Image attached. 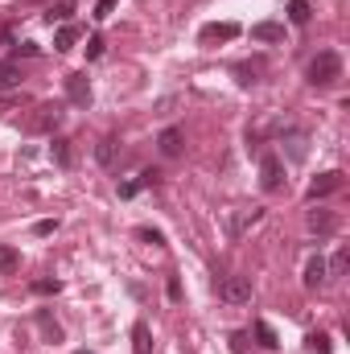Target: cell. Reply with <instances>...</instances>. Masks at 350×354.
Masks as SVG:
<instances>
[{
  "label": "cell",
  "mask_w": 350,
  "mask_h": 354,
  "mask_svg": "<svg viewBox=\"0 0 350 354\" xmlns=\"http://www.w3.org/2000/svg\"><path fill=\"white\" fill-rule=\"evenodd\" d=\"M62 124V103H37L29 115V132H54Z\"/></svg>",
  "instance_id": "7a4b0ae2"
},
{
  "label": "cell",
  "mask_w": 350,
  "mask_h": 354,
  "mask_svg": "<svg viewBox=\"0 0 350 354\" xmlns=\"http://www.w3.org/2000/svg\"><path fill=\"white\" fill-rule=\"evenodd\" d=\"M305 346L313 354H334V342H330V334H309L305 338Z\"/></svg>",
  "instance_id": "cb8c5ba5"
},
{
  "label": "cell",
  "mask_w": 350,
  "mask_h": 354,
  "mask_svg": "<svg viewBox=\"0 0 350 354\" xmlns=\"http://www.w3.org/2000/svg\"><path fill=\"white\" fill-rule=\"evenodd\" d=\"M338 227V218L330 214V210H309V231H317V235H330Z\"/></svg>",
  "instance_id": "ac0fdd59"
},
{
  "label": "cell",
  "mask_w": 350,
  "mask_h": 354,
  "mask_svg": "<svg viewBox=\"0 0 350 354\" xmlns=\"http://www.w3.org/2000/svg\"><path fill=\"white\" fill-rule=\"evenodd\" d=\"M37 326H42V334H46V342H62V326L50 317V309H37Z\"/></svg>",
  "instance_id": "ffe728a7"
},
{
  "label": "cell",
  "mask_w": 350,
  "mask_h": 354,
  "mask_svg": "<svg viewBox=\"0 0 350 354\" xmlns=\"http://www.w3.org/2000/svg\"><path fill=\"white\" fill-rule=\"evenodd\" d=\"M136 239H145V243H153V248H161V243H165V235H161L157 227H136Z\"/></svg>",
  "instance_id": "4316f807"
},
{
  "label": "cell",
  "mask_w": 350,
  "mask_h": 354,
  "mask_svg": "<svg viewBox=\"0 0 350 354\" xmlns=\"http://www.w3.org/2000/svg\"><path fill=\"white\" fill-rule=\"evenodd\" d=\"M66 99L75 103V107H91V83L83 71H75V75H66Z\"/></svg>",
  "instance_id": "52a82bcc"
},
{
  "label": "cell",
  "mask_w": 350,
  "mask_h": 354,
  "mask_svg": "<svg viewBox=\"0 0 350 354\" xmlns=\"http://www.w3.org/2000/svg\"><path fill=\"white\" fill-rule=\"evenodd\" d=\"M157 149H161L165 157H181V153H185V132H181V128H165V132L157 136Z\"/></svg>",
  "instance_id": "9c48e42d"
},
{
  "label": "cell",
  "mask_w": 350,
  "mask_h": 354,
  "mask_svg": "<svg viewBox=\"0 0 350 354\" xmlns=\"http://www.w3.org/2000/svg\"><path fill=\"white\" fill-rule=\"evenodd\" d=\"M252 330H256V338H260V346H264V351H276V346H280V338H276V330H272L268 322H256Z\"/></svg>",
  "instance_id": "603a6c76"
},
{
  "label": "cell",
  "mask_w": 350,
  "mask_h": 354,
  "mask_svg": "<svg viewBox=\"0 0 350 354\" xmlns=\"http://www.w3.org/2000/svg\"><path fill=\"white\" fill-rule=\"evenodd\" d=\"M309 17H313V4L309 0H288V21L293 25H309Z\"/></svg>",
  "instance_id": "7402d4cb"
},
{
  "label": "cell",
  "mask_w": 350,
  "mask_h": 354,
  "mask_svg": "<svg viewBox=\"0 0 350 354\" xmlns=\"http://www.w3.org/2000/svg\"><path fill=\"white\" fill-rule=\"evenodd\" d=\"M347 268H350V252H347V248H342V252H338V256H334V260L326 264V276H342Z\"/></svg>",
  "instance_id": "484cf974"
},
{
  "label": "cell",
  "mask_w": 350,
  "mask_h": 354,
  "mask_svg": "<svg viewBox=\"0 0 350 354\" xmlns=\"http://www.w3.org/2000/svg\"><path fill=\"white\" fill-rule=\"evenodd\" d=\"M79 33H83V29H79V25H71V21H66V25H58V33H54V50H58V54H66V50H75V41H79Z\"/></svg>",
  "instance_id": "7c38bea8"
},
{
  "label": "cell",
  "mask_w": 350,
  "mask_h": 354,
  "mask_svg": "<svg viewBox=\"0 0 350 354\" xmlns=\"http://www.w3.org/2000/svg\"><path fill=\"white\" fill-rule=\"evenodd\" d=\"M260 75H264V62L256 58V62H239L235 66V79H239V87H252V83H260Z\"/></svg>",
  "instance_id": "2e32d148"
},
{
  "label": "cell",
  "mask_w": 350,
  "mask_h": 354,
  "mask_svg": "<svg viewBox=\"0 0 350 354\" xmlns=\"http://www.w3.org/2000/svg\"><path fill=\"white\" fill-rule=\"evenodd\" d=\"M165 292H169V301H181V284H177V276H169V284H165Z\"/></svg>",
  "instance_id": "e575fe53"
},
{
  "label": "cell",
  "mask_w": 350,
  "mask_h": 354,
  "mask_svg": "<svg viewBox=\"0 0 350 354\" xmlns=\"http://www.w3.org/2000/svg\"><path fill=\"white\" fill-rule=\"evenodd\" d=\"M58 231V223L54 218H42V223H33V235H54Z\"/></svg>",
  "instance_id": "4dcf8cb0"
},
{
  "label": "cell",
  "mask_w": 350,
  "mask_h": 354,
  "mask_svg": "<svg viewBox=\"0 0 350 354\" xmlns=\"http://www.w3.org/2000/svg\"><path fill=\"white\" fill-rule=\"evenodd\" d=\"M235 37H239V25H235V21H214V25H202V33H198V41H202V46L235 41Z\"/></svg>",
  "instance_id": "8992f818"
},
{
  "label": "cell",
  "mask_w": 350,
  "mask_h": 354,
  "mask_svg": "<svg viewBox=\"0 0 350 354\" xmlns=\"http://www.w3.org/2000/svg\"><path fill=\"white\" fill-rule=\"evenodd\" d=\"M132 354H153V334H149V322H136V326H132Z\"/></svg>",
  "instance_id": "9a60e30c"
},
{
  "label": "cell",
  "mask_w": 350,
  "mask_h": 354,
  "mask_svg": "<svg viewBox=\"0 0 350 354\" xmlns=\"http://www.w3.org/2000/svg\"><path fill=\"white\" fill-rule=\"evenodd\" d=\"M219 297H223L227 305H248V301H252V276H227V280L219 284Z\"/></svg>",
  "instance_id": "3957f363"
},
{
  "label": "cell",
  "mask_w": 350,
  "mask_h": 354,
  "mask_svg": "<svg viewBox=\"0 0 350 354\" xmlns=\"http://www.w3.org/2000/svg\"><path fill=\"white\" fill-rule=\"evenodd\" d=\"M260 206H243V210H235L231 214V239H243V231L252 227V223H260Z\"/></svg>",
  "instance_id": "ba28073f"
},
{
  "label": "cell",
  "mask_w": 350,
  "mask_h": 354,
  "mask_svg": "<svg viewBox=\"0 0 350 354\" xmlns=\"http://www.w3.org/2000/svg\"><path fill=\"white\" fill-rule=\"evenodd\" d=\"M322 284H326V260L309 256V264H305V288H322Z\"/></svg>",
  "instance_id": "5bb4252c"
},
{
  "label": "cell",
  "mask_w": 350,
  "mask_h": 354,
  "mask_svg": "<svg viewBox=\"0 0 350 354\" xmlns=\"http://www.w3.org/2000/svg\"><path fill=\"white\" fill-rule=\"evenodd\" d=\"M111 8H116V0H99V4H95V21H107Z\"/></svg>",
  "instance_id": "1f68e13d"
},
{
  "label": "cell",
  "mask_w": 350,
  "mask_h": 354,
  "mask_svg": "<svg viewBox=\"0 0 350 354\" xmlns=\"http://www.w3.org/2000/svg\"><path fill=\"white\" fill-rule=\"evenodd\" d=\"M157 177H161L157 169H145V174L136 177V189H145V185H157Z\"/></svg>",
  "instance_id": "836d02e7"
},
{
  "label": "cell",
  "mask_w": 350,
  "mask_h": 354,
  "mask_svg": "<svg viewBox=\"0 0 350 354\" xmlns=\"http://www.w3.org/2000/svg\"><path fill=\"white\" fill-rule=\"evenodd\" d=\"M231 351H235V354H252V346H248V334H231Z\"/></svg>",
  "instance_id": "f546056e"
},
{
  "label": "cell",
  "mask_w": 350,
  "mask_h": 354,
  "mask_svg": "<svg viewBox=\"0 0 350 354\" xmlns=\"http://www.w3.org/2000/svg\"><path fill=\"white\" fill-rule=\"evenodd\" d=\"M21 264V256H17V248H8V243H0V272H17Z\"/></svg>",
  "instance_id": "d4e9b609"
},
{
  "label": "cell",
  "mask_w": 350,
  "mask_h": 354,
  "mask_svg": "<svg viewBox=\"0 0 350 354\" xmlns=\"http://www.w3.org/2000/svg\"><path fill=\"white\" fill-rule=\"evenodd\" d=\"M50 153H54V161H58L62 169H71V165H75V149H71V140H62V136H54V145H50Z\"/></svg>",
  "instance_id": "d6986e66"
},
{
  "label": "cell",
  "mask_w": 350,
  "mask_h": 354,
  "mask_svg": "<svg viewBox=\"0 0 350 354\" xmlns=\"http://www.w3.org/2000/svg\"><path fill=\"white\" fill-rule=\"evenodd\" d=\"M87 58H103V37H87Z\"/></svg>",
  "instance_id": "d6a6232c"
},
{
  "label": "cell",
  "mask_w": 350,
  "mask_h": 354,
  "mask_svg": "<svg viewBox=\"0 0 350 354\" xmlns=\"http://www.w3.org/2000/svg\"><path fill=\"white\" fill-rule=\"evenodd\" d=\"M71 12H75V0H58V4H50V8H46V21H50V25H54V21H58V25H66V21H71Z\"/></svg>",
  "instance_id": "44dd1931"
},
{
  "label": "cell",
  "mask_w": 350,
  "mask_h": 354,
  "mask_svg": "<svg viewBox=\"0 0 350 354\" xmlns=\"http://www.w3.org/2000/svg\"><path fill=\"white\" fill-rule=\"evenodd\" d=\"M342 79V58L334 50H322L313 62H309V83L313 87H334Z\"/></svg>",
  "instance_id": "6da1fadb"
},
{
  "label": "cell",
  "mask_w": 350,
  "mask_h": 354,
  "mask_svg": "<svg viewBox=\"0 0 350 354\" xmlns=\"http://www.w3.org/2000/svg\"><path fill=\"white\" fill-rule=\"evenodd\" d=\"M116 153H120V140H116V136H103V140L95 145V161H99L103 169H111V165H116Z\"/></svg>",
  "instance_id": "4fadbf2b"
},
{
  "label": "cell",
  "mask_w": 350,
  "mask_h": 354,
  "mask_svg": "<svg viewBox=\"0 0 350 354\" xmlns=\"http://www.w3.org/2000/svg\"><path fill=\"white\" fill-rule=\"evenodd\" d=\"M62 284L58 280H33V292H42V297H50V292H58Z\"/></svg>",
  "instance_id": "f1b7e54d"
},
{
  "label": "cell",
  "mask_w": 350,
  "mask_h": 354,
  "mask_svg": "<svg viewBox=\"0 0 350 354\" xmlns=\"http://www.w3.org/2000/svg\"><path fill=\"white\" fill-rule=\"evenodd\" d=\"M12 50H17V58H21V54H25V58H33V54H42V46H37V41H17Z\"/></svg>",
  "instance_id": "83f0119b"
},
{
  "label": "cell",
  "mask_w": 350,
  "mask_h": 354,
  "mask_svg": "<svg viewBox=\"0 0 350 354\" xmlns=\"http://www.w3.org/2000/svg\"><path fill=\"white\" fill-rule=\"evenodd\" d=\"M342 185H347V174H342V169H330V174L313 177L305 194H309V202H322V198H330V194H338Z\"/></svg>",
  "instance_id": "277c9868"
},
{
  "label": "cell",
  "mask_w": 350,
  "mask_h": 354,
  "mask_svg": "<svg viewBox=\"0 0 350 354\" xmlns=\"http://www.w3.org/2000/svg\"><path fill=\"white\" fill-rule=\"evenodd\" d=\"M21 79H25V71L17 62H0V91H17Z\"/></svg>",
  "instance_id": "e0dca14e"
},
{
  "label": "cell",
  "mask_w": 350,
  "mask_h": 354,
  "mask_svg": "<svg viewBox=\"0 0 350 354\" xmlns=\"http://www.w3.org/2000/svg\"><path fill=\"white\" fill-rule=\"evenodd\" d=\"M280 140L288 145V157H293V161H305V153H309V136H305L301 128H284Z\"/></svg>",
  "instance_id": "30bf717a"
},
{
  "label": "cell",
  "mask_w": 350,
  "mask_h": 354,
  "mask_svg": "<svg viewBox=\"0 0 350 354\" xmlns=\"http://www.w3.org/2000/svg\"><path fill=\"white\" fill-rule=\"evenodd\" d=\"M252 41H264V46L284 41V25H276V21H260V25H252Z\"/></svg>",
  "instance_id": "8fae6325"
},
{
  "label": "cell",
  "mask_w": 350,
  "mask_h": 354,
  "mask_svg": "<svg viewBox=\"0 0 350 354\" xmlns=\"http://www.w3.org/2000/svg\"><path fill=\"white\" fill-rule=\"evenodd\" d=\"M260 185L268 194H276V189L284 185V161H280L276 153H264L260 157Z\"/></svg>",
  "instance_id": "5b68a950"
}]
</instances>
